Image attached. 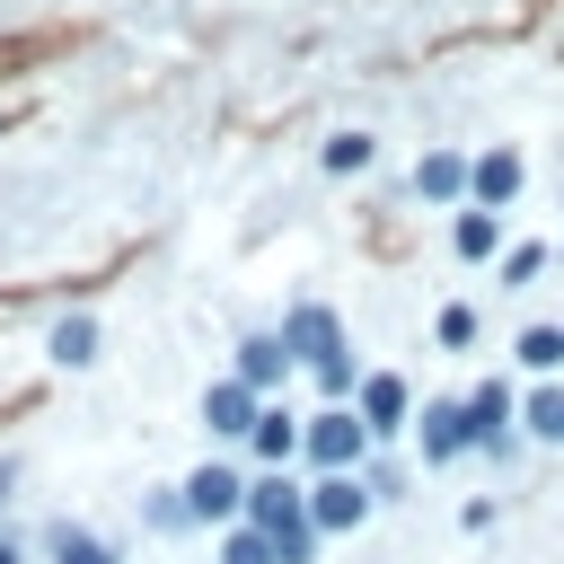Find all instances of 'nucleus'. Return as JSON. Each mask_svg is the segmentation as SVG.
<instances>
[{"label": "nucleus", "instance_id": "1", "mask_svg": "<svg viewBox=\"0 0 564 564\" xmlns=\"http://www.w3.org/2000/svg\"><path fill=\"white\" fill-rule=\"evenodd\" d=\"M300 467L308 476H361L370 467V432L352 405H317L308 414V441H300Z\"/></svg>", "mask_w": 564, "mask_h": 564}, {"label": "nucleus", "instance_id": "2", "mask_svg": "<svg viewBox=\"0 0 564 564\" xmlns=\"http://www.w3.org/2000/svg\"><path fill=\"white\" fill-rule=\"evenodd\" d=\"M467 414H476V458L511 467V458H520V388L494 370V379H476V388H467Z\"/></svg>", "mask_w": 564, "mask_h": 564}, {"label": "nucleus", "instance_id": "3", "mask_svg": "<svg viewBox=\"0 0 564 564\" xmlns=\"http://www.w3.org/2000/svg\"><path fill=\"white\" fill-rule=\"evenodd\" d=\"M414 458H423V467L476 458V414H467V397H432V405L414 414Z\"/></svg>", "mask_w": 564, "mask_h": 564}, {"label": "nucleus", "instance_id": "4", "mask_svg": "<svg viewBox=\"0 0 564 564\" xmlns=\"http://www.w3.org/2000/svg\"><path fill=\"white\" fill-rule=\"evenodd\" d=\"M185 511H194L203 529H238V520H247V467L203 458V467L185 476Z\"/></svg>", "mask_w": 564, "mask_h": 564}, {"label": "nucleus", "instance_id": "5", "mask_svg": "<svg viewBox=\"0 0 564 564\" xmlns=\"http://www.w3.org/2000/svg\"><path fill=\"white\" fill-rule=\"evenodd\" d=\"M352 414H361L370 449H388L397 432H414V414H423V405H414V388H405L397 370H370V379H361V397H352Z\"/></svg>", "mask_w": 564, "mask_h": 564}, {"label": "nucleus", "instance_id": "6", "mask_svg": "<svg viewBox=\"0 0 564 564\" xmlns=\"http://www.w3.org/2000/svg\"><path fill=\"white\" fill-rule=\"evenodd\" d=\"M300 520H308V485H300L291 467H256V476H247V529L282 538V529H300Z\"/></svg>", "mask_w": 564, "mask_h": 564}, {"label": "nucleus", "instance_id": "7", "mask_svg": "<svg viewBox=\"0 0 564 564\" xmlns=\"http://www.w3.org/2000/svg\"><path fill=\"white\" fill-rule=\"evenodd\" d=\"M273 335L291 344V361H300V370H326L335 352H352V344H344V317H335L326 300H300V308H291V317L273 326Z\"/></svg>", "mask_w": 564, "mask_h": 564}, {"label": "nucleus", "instance_id": "8", "mask_svg": "<svg viewBox=\"0 0 564 564\" xmlns=\"http://www.w3.org/2000/svg\"><path fill=\"white\" fill-rule=\"evenodd\" d=\"M379 502H370V485L361 476H308V520H317V538H344V529H361Z\"/></svg>", "mask_w": 564, "mask_h": 564}, {"label": "nucleus", "instance_id": "9", "mask_svg": "<svg viewBox=\"0 0 564 564\" xmlns=\"http://www.w3.org/2000/svg\"><path fill=\"white\" fill-rule=\"evenodd\" d=\"M467 176H476V159L441 141V150H423V159H414L405 194H414V203H449V212H458V203H467Z\"/></svg>", "mask_w": 564, "mask_h": 564}, {"label": "nucleus", "instance_id": "10", "mask_svg": "<svg viewBox=\"0 0 564 564\" xmlns=\"http://www.w3.org/2000/svg\"><path fill=\"white\" fill-rule=\"evenodd\" d=\"M264 405H273V397H256L247 379H212V388H203V432H212V441H247Z\"/></svg>", "mask_w": 564, "mask_h": 564}, {"label": "nucleus", "instance_id": "11", "mask_svg": "<svg viewBox=\"0 0 564 564\" xmlns=\"http://www.w3.org/2000/svg\"><path fill=\"white\" fill-rule=\"evenodd\" d=\"M520 185H529L520 150H476V176H467V203H476V212H511Z\"/></svg>", "mask_w": 564, "mask_h": 564}, {"label": "nucleus", "instance_id": "12", "mask_svg": "<svg viewBox=\"0 0 564 564\" xmlns=\"http://www.w3.org/2000/svg\"><path fill=\"white\" fill-rule=\"evenodd\" d=\"M300 441H308V414H291V405H264L256 432H247L256 467H300Z\"/></svg>", "mask_w": 564, "mask_h": 564}, {"label": "nucleus", "instance_id": "13", "mask_svg": "<svg viewBox=\"0 0 564 564\" xmlns=\"http://www.w3.org/2000/svg\"><path fill=\"white\" fill-rule=\"evenodd\" d=\"M449 256H458V264H502V212L458 203V212H449Z\"/></svg>", "mask_w": 564, "mask_h": 564}, {"label": "nucleus", "instance_id": "14", "mask_svg": "<svg viewBox=\"0 0 564 564\" xmlns=\"http://www.w3.org/2000/svg\"><path fill=\"white\" fill-rule=\"evenodd\" d=\"M291 370H300V361H291V344H282V335H247V344H238V370H229V379H247L256 397H273V388H282Z\"/></svg>", "mask_w": 564, "mask_h": 564}, {"label": "nucleus", "instance_id": "15", "mask_svg": "<svg viewBox=\"0 0 564 564\" xmlns=\"http://www.w3.org/2000/svg\"><path fill=\"white\" fill-rule=\"evenodd\" d=\"M520 441H564V379H529V397H520Z\"/></svg>", "mask_w": 564, "mask_h": 564}, {"label": "nucleus", "instance_id": "16", "mask_svg": "<svg viewBox=\"0 0 564 564\" xmlns=\"http://www.w3.org/2000/svg\"><path fill=\"white\" fill-rule=\"evenodd\" d=\"M511 361H520V379H555L564 370V326H520Z\"/></svg>", "mask_w": 564, "mask_h": 564}, {"label": "nucleus", "instance_id": "17", "mask_svg": "<svg viewBox=\"0 0 564 564\" xmlns=\"http://www.w3.org/2000/svg\"><path fill=\"white\" fill-rule=\"evenodd\" d=\"M361 485H370V502H405V494H414V467H405V458H388V449H370Z\"/></svg>", "mask_w": 564, "mask_h": 564}, {"label": "nucleus", "instance_id": "18", "mask_svg": "<svg viewBox=\"0 0 564 564\" xmlns=\"http://www.w3.org/2000/svg\"><path fill=\"white\" fill-rule=\"evenodd\" d=\"M220 564H282V546H273L264 529L238 520V529H220Z\"/></svg>", "mask_w": 564, "mask_h": 564}, {"label": "nucleus", "instance_id": "19", "mask_svg": "<svg viewBox=\"0 0 564 564\" xmlns=\"http://www.w3.org/2000/svg\"><path fill=\"white\" fill-rule=\"evenodd\" d=\"M53 564H123V555H115L106 538H88V529L62 520V529H53Z\"/></svg>", "mask_w": 564, "mask_h": 564}, {"label": "nucleus", "instance_id": "20", "mask_svg": "<svg viewBox=\"0 0 564 564\" xmlns=\"http://www.w3.org/2000/svg\"><path fill=\"white\" fill-rule=\"evenodd\" d=\"M370 159H379V141H370V132H335V141H326V176H361Z\"/></svg>", "mask_w": 564, "mask_h": 564}, {"label": "nucleus", "instance_id": "21", "mask_svg": "<svg viewBox=\"0 0 564 564\" xmlns=\"http://www.w3.org/2000/svg\"><path fill=\"white\" fill-rule=\"evenodd\" d=\"M53 361H62V370L97 361V326H88V317H62V326H53Z\"/></svg>", "mask_w": 564, "mask_h": 564}, {"label": "nucleus", "instance_id": "22", "mask_svg": "<svg viewBox=\"0 0 564 564\" xmlns=\"http://www.w3.org/2000/svg\"><path fill=\"white\" fill-rule=\"evenodd\" d=\"M432 335H441V352H467V344H476L485 326H476V308H467V300H449V308L432 317Z\"/></svg>", "mask_w": 564, "mask_h": 564}, {"label": "nucleus", "instance_id": "23", "mask_svg": "<svg viewBox=\"0 0 564 564\" xmlns=\"http://www.w3.org/2000/svg\"><path fill=\"white\" fill-rule=\"evenodd\" d=\"M546 264H555V256H546L538 238H529V247H502V282H511V291H529V282H538Z\"/></svg>", "mask_w": 564, "mask_h": 564}, {"label": "nucleus", "instance_id": "24", "mask_svg": "<svg viewBox=\"0 0 564 564\" xmlns=\"http://www.w3.org/2000/svg\"><path fill=\"white\" fill-rule=\"evenodd\" d=\"M0 564H26V555H18V546H9V538H0Z\"/></svg>", "mask_w": 564, "mask_h": 564}, {"label": "nucleus", "instance_id": "25", "mask_svg": "<svg viewBox=\"0 0 564 564\" xmlns=\"http://www.w3.org/2000/svg\"><path fill=\"white\" fill-rule=\"evenodd\" d=\"M0 502H9V467H0Z\"/></svg>", "mask_w": 564, "mask_h": 564}]
</instances>
